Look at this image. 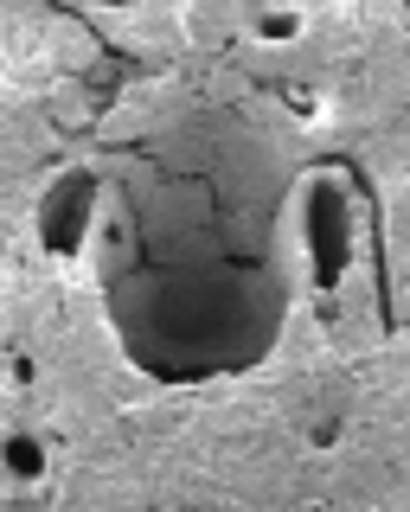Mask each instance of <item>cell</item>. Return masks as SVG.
Masks as SVG:
<instances>
[{
    "mask_svg": "<svg viewBox=\"0 0 410 512\" xmlns=\"http://www.w3.org/2000/svg\"><path fill=\"white\" fill-rule=\"evenodd\" d=\"M289 199L282 141L225 103L186 109L129 148L84 250L141 372L193 384L276 352L295 301Z\"/></svg>",
    "mask_w": 410,
    "mask_h": 512,
    "instance_id": "obj_1",
    "label": "cell"
},
{
    "mask_svg": "<svg viewBox=\"0 0 410 512\" xmlns=\"http://www.w3.org/2000/svg\"><path fill=\"white\" fill-rule=\"evenodd\" d=\"M302 199V263H308V282H334L353 256V205H346L340 180H302L295 186Z\"/></svg>",
    "mask_w": 410,
    "mask_h": 512,
    "instance_id": "obj_2",
    "label": "cell"
},
{
    "mask_svg": "<svg viewBox=\"0 0 410 512\" xmlns=\"http://www.w3.org/2000/svg\"><path fill=\"white\" fill-rule=\"evenodd\" d=\"M97 180L90 173H65L52 192H45V218H39V231H45V250L52 256H77L90 244V224H97Z\"/></svg>",
    "mask_w": 410,
    "mask_h": 512,
    "instance_id": "obj_3",
    "label": "cell"
},
{
    "mask_svg": "<svg viewBox=\"0 0 410 512\" xmlns=\"http://www.w3.org/2000/svg\"><path fill=\"white\" fill-rule=\"evenodd\" d=\"M0 468H7L13 480H39L45 474V442L26 436V429H13V436L0 442Z\"/></svg>",
    "mask_w": 410,
    "mask_h": 512,
    "instance_id": "obj_4",
    "label": "cell"
},
{
    "mask_svg": "<svg viewBox=\"0 0 410 512\" xmlns=\"http://www.w3.org/2000/svg\"><path fill=\"white\" fill-rule=\"evenodd\" d=\"M257 32L263 39H295V32H302V13H263Z\"/></svg>",
    "mask_w": 410,
    "mask_h": 512,
    "instance_id": "obj_5",
    "label": "cell"
},
{
    "mask_svg": "<svg viewBox=\"0 0 410 512\" xmlns=\"http://www.w3.org/2000/svg\"><path fill=\"white\" fill-rule=\"evenodd\" d=\"M103 7H141V0H103Z\"/></svg>",
    "mask_w": 410,
    "mask_h": 512,
    "instance_id": "obj_6",
    "label": "cell"
},
{
    "mask_svg": "<svg viewBox=\"0 0 410 512\" xmlns=\"http://www.w3.org/2000/svg\"><path fill=\"white\" fill-rule=\"evenodd\" d=\"M404 13H410V0H404Z\"/></svg>",
    "mask_w": 410,
    "mask_h": 512,
    "instance_id": "obj_7",
    "label": "cell"
}]
</instances>
